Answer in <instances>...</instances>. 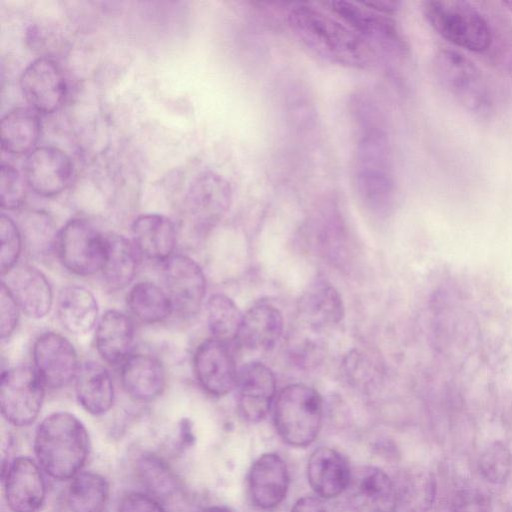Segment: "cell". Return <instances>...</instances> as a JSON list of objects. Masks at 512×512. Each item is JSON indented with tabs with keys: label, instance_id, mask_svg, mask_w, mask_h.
I'll return each instance as SVG.
<instances>
[{
	"label": "cell",
	"instance_id": "836d02e7",
	"mask_svg": "<svg viewBox=\"0 0 512 512\" xmlns=\"http://www.w3.org/2000/svg\"><path fill=\"white\" fill-rule=\"evenodd\" d=\"M243 314L228 296L217 293L206 302V319L212 337L230 344L237 341Z\"/></svg>",
	"mask_w": 512,
	"mask_h": 512
},
{
	"label": "cell",
	"instance_id": "1f68e13d",
	"mask_svg": "<svg viewBox=\"0 0 512 512\" xmlns=\"http://www.w3.org/2000/svg\"><path fill=\"white\" fill-rule=\"evenodd\" d=\"M109 494V483L103 475L79 472L68 486L67 503L71 512H104Z\"/></svg>",
	"mask_w": 512,
	"mask_h": 512
},
{
	"label": "cell",
	"instance_id": "277c9868",
	"mask_svg": "<svg viewBox=\"0 0 512 512\" xmlns=\"http://www.w3.org/2000/svg\"><path fill=\"white\" fill-rule=\"evenodd\" d=\"M433 70L444 91L467 113L478 119L492 117V90L482 71L463 53L449 48L438 50Z\"/></svg>",
	"mask_w": 512,
	"mask_h": 512
},
{
	"label": "cell",
	"instance_id": "484cf974",
	"mask_svg": "<svg viewBox=\"0 0 512 512\" xmlns=\"http://www.w3.org/2000/svg\"><path fill=\"white\" fill-rule=\"evenodd\" d=\"M56 313L62 326L73 334H86L98 323L99 306L94 294L85 287H63L56 300Z\"/></svg>",
	"mask_w": 512,
	"mask_h": 512
},
{
	"label": "cell",
	"instance_id": "4316f807",
	"mask_svg": "<svg viewBox=\"0 0 512 512\" xmlns=\"http://www.w3.org/2000/svg\"><path fill=\"white\" fill-rule=\"evenodd\" d=\"M74 385L76 398L86 412L92 415H103L113 406V381L103 365L95 361L82 363Z\"/></svg>",
	"mask_w": 512,
	"mask_h": 512
},
{
	"label": "cell",
	"instance_id": "3957f363",
	"mask_svg": "<svg viewBox=\"0 0 512 512\" xmlns=\"http://www.w3.org/2000/svg\"><path fill=\"white\" fill-rule=\"evenodd\" d=\"M89 453L84 424L69 412H54L38 425L34 454L41 469L56 480H71L83 467Z\"/></svg>",
	"mask_w": 512,
	"mask_h": 512
},
{
	"label": "cell",
	"instance_id": "cb8c5ba5",
	"mask_svg": "<svg viewBox=\"0 0 512 512\" xmlns=\"http://www.w3.org/2000/svg\"><path fill=\"white\" fill-rule=\"evenodd\" d=\"M352 470L347 460L336 450L320 447L312 452L307 465V478L314 492L326 499L346 491Z\"/></svg>",
	"mask_w": 512,
	"mask_h": 512
},
{
	"label": "cell",
	"instance_id": "2e32d148",
	"mask_svg": "<svg viewBox=\"0 0 512 512\" xmlns=\"http://www.w3.org/2000/svg\"><path fill=\"white\" fill-rule=\"evenodd\" d=\"M353 512H395L398 496L395 483L380 468L360 466L352 470L346 489Z\"/></svg>",
	"mask_w": 512,
	"mask_h": 512
},
{
	"label": "cell",
	"instance_id": "ac0fdd59",
	"mask_svg": "<svg viewBox=\"0 0 512 512\" xmlns=\"http://www.w3.org/2000/svg\"><path fill=\"white\" fill-rule=\"evenodd\" d=\"M232 198L229 182L221 175L206 171L188 187L185 205L189 216L201 226L215 224L228 210Z\"/></svg>",
	"mask_w": 512,
	"mask_h": 512
},
{
	"label": "cell",
	"instance_id": "74e56055",
	"mask_svg": "<svg viewBox=\"0 0 512 512\" xmlns=\"http://www.w3.org/2000/svg\"><path fill=\"white\" fill-rule=\"evenodd\" d=\"M25 178L10 164H2L0 174L1 208L16 210L25 201Z\"/></svg>",
	"mask_w": 512,
	"mask_h": 512
},
{
	"label": "cell",
	"instance_id": "83f0119b",
	"mask_svg": "<svg viewBox=\"0 0 512 512\" xmlns=\"http://www.w3.org/2000/svg\"><path fill=\"white\" fill-rule=\"evenodd\" d=\"M133 340L134 325L126 314L108 310L101 316L96 325L95 344L103 360L122 364L131 355Z\"/></svg>",
	"mask_w": 512,
	"mask_h": 512
},
{
	"label": "cell",
	"instance_id": "4fadbf2b",
	"mask_svg": "<svg viewBox=\"0 0 512 512\" xmlns=\"http://www.w3.org/2000/svg\"><path fill=\"white\" fill-rule=\"evenodd\" d=\"M193 368L199 385L213 396H224L237 386L238 370L229 344L213 337L196 349Z\"/></svg>",
	"mask_w": 512,
	"mask_h": 512
},
{
	"label": "cell",
	"instance_id": "ab89813d",
	"mask_svg": "<svg viewBox=\"0 0 512 512\" xmlns=\"http://www.w3.org/2000/svg\"><path fill=\"white\" fill-rule=\"evenodd\" d=\"M451 512H488L487 502L479 491L464 489L454 496Z\"/></svg>",
	"mask_w": 512,
	"mask_h": 512
},
{
	"label": "cell",
	"instance_id": "d590c367",
	"mask_svg": "<svg viewBox=\"0 0 512 512\" xmlns=\"http://www.w3.org/2000/svg\"><path fill=\"white\" fill-rule=\"evenodd\" d=\"M138 473L143 484L156 495L167 496L176 488L173 473L157 456H142L138 461Z\"/></svg>",
	"mask_w": 512,
	"mask_h": 512
},
{
	"label": "cell",
	"instance_id": "e575fe53",
	"mask_svg": "<svg viewBox=\"0 0 512 512\" xmlns=\"http://www.w3.org/2000/svg\"><path fill=\"white\" fill-rule=\"evenodd\" d=\"M479 471L492 484H502L512 472V454L509 448L497 441L489 444L479 458Z\"/></svg>",
	"mask_w": 512,
	"mask_h": 512
},
{
	"label": "cell",
	"instance_id": "8d00e7d4",
	"mask_svg": "<svg viewBox=\"0 0 512 512\" xmlns=\"http://www.w3.org/2000/svg\"><path fill=\"white\" fill-rule=\"evenodd\" d=\"M0 238V268L1 274L5 275L16 267L23 245V236L20 229L14 220L5 214L0 217Z\"/></svg>",
	"mask_w": 512,
	"mask_h": 512
},
{
	"label": "cell",
	"instance_id": "7a4b0ae2",
	"mask_svg": "<svg viewBox=\"0 0 512 512\" xmlns=\"http://www.w3.org/2000/svg\"><path fill=\"white\" fill-rule=\"evenodd\" d=\"M287 22L297 40L327 62L353 68H367L375 62V51L328 8L294 4Z\"/></svg>",
	"mask_w": 512,
	"mask_h": 512
},
{
	"label": "cell",
	"instance_id": "f546056e",
	"mask_svg": "<svg viewBox=\"0 0 512 512\" xmlns=\"http://www.w3.org/2000/svg\"><path fill=\"white\" fill-rule=\"evenodd\" d=\"M41 123L35 110L17 107L1 120V147L9 154H28L39 139Z\"/></svg>",
	"mask_w": 512,
	"mask_h": 512
},
{
	"label": "cell",
	"instance_id": "ee69618b",
	"mask_svg": "<svg viewBox=\"0 0 512 512\" xmlns=\"http://www.w3.org/2000/svg\"><path fill=\"white\" fill-rule=\"evenodd\" d=\"M504 5L512 12V0L504 2Z\"/></svg>",
	"mask_w": 512,
	"mask_h": 512
},
{
	"label": "cell",
	"instance_id": "b9f144b4",
	"mask_svg": "<svg viewBox=\"0 0 512 512\" xmlns=\"http://www.w3.org/2000/svg\"><path fill=\"white\" fill-rule=\"evenodd\" d=\"M291 512H327L322 501L318 497L304 496L298 499Z\"/></svg>",
	"mask_w": 512,
	"mask_h": 512
},
{
	"label": "cell",
	"instance_id": "6da1fadb",
	"mask_svg": "<svg viewBox=\"0 0 512 512\" xmlns=\"http://www.w3.org/2000/svg\"><path fill=\"white\" fill-rule=\"evenodd\" d=\"M357 137L352 180L356 195L374 213L387 212L396 197V178L388 134L379 110L366 98L354 104Z\"/></svg>",
	"mask_w": 512,
	"mask_h": 512
},
{
	"label": "cell",
	"instance_id": "52a82bcc",
	"mask_svg": "<svg viewBox=\"0 0 512 512\" xmlns=\"http://www.w3.org/2000/svg\"><path fill=\"white\" fill-rule=\"evenodd\" d=\"M327 8L352 28L377 54L405 56L406 42L396 23L385 13L366 3L329 2Z\"/></svg>",
	"mask_w": 512,
	"mask_h": 512
},
{
	"label": "cell",
	"instance_id": "30bf717a",
	"mask_svg": "<svg viewBox=\"0 0 512 512\" xmlns=\"http://www.w3.org/2000/svg\"><path fill=\"white\" fill-rule=\"evenodd\" d=\"M34 370L47 388L60 389L75 380L80 367L73 344L55 332L41 334L33 345Z\"/></svg>",
	"mask_w": 512,
	"mask_h": 512
},
{
	"label": "cell",
	"instance_id": "5b68a950",
	"mask_svg": "<svg viewBox=\"0 0 512 512\" xmlns=\"http://www.w3.org/2000/svg\"><path fill=\"white\" fill-rule=\"evenodd\" d=\"M424 16L443 39L464 50L483 53L493 42L486 16L472 3L459 0H431L424 3Z\"/></svg>",
	"mask_w": 512,
	"mask_h": 512
},
{
	"label": "cell",
	"instance_id": "44dd1931",
	"mask_svg": "<svg viewBox=\"0 0 512 512\" xmlns=\"http://www.w3.org/2000/svg\"><path fill=\"white\" fill-rule=\"evenodd\" d=\"M8 274L5 283L19 308L29 317L46 316L53 304V291L47 277L36 267L19 265Z\"/></svg>",
	"mask_w": 512,
	"mask_h": 512
},
{
	"label": "cell",
	"instance_id": "7402d4cb",
	"mask_svg": "<svg viewBox=\"0 0 512 512\" xmlns=\"http://www.w3.org/2000/svg\"><path fill=\"white\" fill-rule=\"evenodd\" d=\"M121 382L135 400L149 402L158 398L166 386V371L161 361L148 354L129 355L121 364Z\"/></svg>",
	"mask_w": 512,
	"mask_h": 512
},
{
	"label": "cell",
	"instance_id": "f1b7e54d",
	"mask_svg": "<svg viewBox=\"0 0 512 512\" xmlns=\"http://www.w3.org/2000/svg\"><path fill=\"white\" fill-rule=\"evenodd\" d=\"M139 252L133 241L117 233L105 235V251L101 273L113 289L128 286L137 271Z\"/></svg>",
	"mask_w": 512,
	"mask_h": 512
},
{
	"label": "cell",
	"instance_id": "603a6c76",
	"mask_svg": "<svg viewBox=\"0 0 512 512\" xmlns=\"http://www.w3.org/2000/svg\"><path fill=\"white\" fill-rule=\"evenodd\" d=\"M283 326V316L277 307L257 303L243 314L237 342L250 351H269L280 339Z\"/></svg>",
	"mask_w": 512,
	"mask_h": 512
},
{
	"label": "cell",
	"instance_id": "9c48e42d",
	"mask_svg": "<svg viewBox=\"0 0 512 512\" xmlns=\"http://www.w3.org/2000/svg\"><path fill=\"white\" fill-rule=\"evenodd\" d=\"M45 388L34 368L16 366L4 370L0 382L2 416L14 426L30 425L41 411Z\"/></svg>",
	"mask_w": 512,
	"mask_h": 512
},
{
	"label": "cell",
	"instance_id": "60d3db41",
	"mask_svg": "<svg viewBox=\"0 0 512 512\" xmlns=\"http://www.w3.org/2000/svg\"><path fill=\"white\" fill-rule=\"evenodd\" d=\"M119 512H166L153 497L144 493L127 494L121 501Z\"/></svg>",
	"mask_w": 512,
	"mask_h": 512
},
{
	"label": "cell",
	"instance_id": "8fae6325",
	"mask_svg": "<svg viewBox=\"0 0 512 512\" xmlns=\"http://www.w3.org/2000/svg\"><path fill=\"white\" fill-rule=\"evenodd\" d=\"M20 87L26 101L39 113H53L65 102L67 82L58 63L43 56L32 61L22 72Z\"/></svg>",
	"mask_w": 512,
	"mask_h": 512
},
{
	"label": "cell",
	"instance_id": "5bb4252c",
	"mask_svg": "<svg viewBox=\"0 0 512 512\" xmlns=\"http://www.w3.org/2000/svg\"><path fill=\"white\" fill-rule=\"evenodd\" d=\"M73 176L70 157L54 146H40L27 154L24 162V178L32 191L43 197L63 192Z\"/></svg>",
	"mask_w": 512,
	"mask_h": 512
},
{
	"label": "cell",
	"instance_id": "9a60e30c",
	"mask_svg": "<svg viewBox=\"0 0 512 512\" xmlns=\"http://www.w3.org/2000/svg\"><path fill=\"white\" fill-rule=\"evenodd\" d=\"M5 500L12 512H37L46 496V483L36 460L13 459L2 474Z\"/></svg>",
	"mask_w": 512,
	"mask_h": 512
},
{
	"label": "cell",
	"instance_id": "8992f818",
	"mask_svg": "<svg viewBox=\"0 0 512 512\" xmlns=\"http://www.w3.org/2000/svg\"><path fill=\"white\" fill-rule=\"evenodd\" d=\"M322 418V399L314 388L290 384L277 395L274 424L288 445L301 448L313 443L320 432Z\"/></svg>",
	"mask_w": 512,
	"mask_h": 512
},
{
	"label": "cell",
	"instance_id": "d4e9b609",
	"mask_svg": "<svg viewBox=\"0 0 512 512\" xmlns=\"http://www.w3.org/2000/svg\"><path fill=\"white\" fill-rule=\"evenodd\" d=\"M132 238L139 254L163 263L174 255L176 229L174 223L160 214L137 217L131 227Z\"/></svg>",
	"mask_w": 512,
	"mask_h": 512
},
{
	"label": "cell",
	"instance_id": "d6a6232c",
	"mask_svg": "<svg viewBox=\"0 0 512 512\" xmlns=\"http://www.w3.org/2000/svg\"><path fill=\"white\" fill-rule=\"evenodd\" d=\"M127 304L137 319L148 324L161 323L174 312L167 292L148 281L136 283L130 289Z\"/></svg>",
	"mask_w": 512,
	"mask_h": 512
},
{
	"label": "cell",
	"instance_id": "f35d334b",
	"mask_svg": "<svg viewBox=\"0 0 512 512\" xmlns=\"http://www.w3.org/2000/svg\"><path fill=\"white\" fill-rule=\"evenodd\" d=\"M19 306L4 282L0 288V335L4 340L9 338L18 323Z\"/></svg>",
	"mask_w": 512,
	"mask_h": 512
},
{
	"label": "cell",
	"instance_id": "4dcf8cb0",
	"mask_svg": "<svg viewBox=\"0 0 512 512\" xmlns=\"http://www.w3.org/2000/svg\"><path fill=\"white\" fill-rule=\"evenodd\" d=\"M395 485L398 502L406 512H428L432 508L437 484L430 470L420 466L408 468Z\"/></svg>",
	"mask_w": 512,
	"mask_h": 512
},
{
	"label": "cell",
	"instance_id": "ffe728a7",
	"mask_svg": "<svg viewBox=\"0 0 512 512\" xmlns=\"http://www.w3.org/2000/svg\"><path fill=\"white\" fill-rule=\"evenodd\" d=\"M300 320L313 331H322L339 324L345 315L338 290L327 280L311 283L299 300Z\"/></svg>",
	"mask_w": 512,
	"mask_h": 512
},
{
	"label": "cell",
	"instance_id": "e0dca14e",
	"mask_svg": "<svg viewBox=\"0 0 512 512\" xmlns=\"http://www.w3.org/2000/svg\"><path fill=\"white\" fill-rule=\"evenodd\" d=\"M238 410L250 423L262 421L269 412L276 395L273 371L261 362H250L238 371Z\"/></svg>",
	"mask_w": 512,
	"mask_h": 512
},
{
	"label": "cell",
	"instance_id": "d6986e66",
	"mask_svg": "<svg viewBox=\"0 0 512 512\" xmlns=\"http://www.w3.org/2000/svg\"><path fill=\"white\" fill-rule=\"evenodd\" d=\"M251 500L261 509L278 506L286 497L289 473L283 459L276 453L259 456L249 472Z\"/></svg>",
	"mask_w": 512,
	"mask_h": 512
},
{
	"label": "cell",
	"instance_id": "7c38bea8",
	"mask_svg": "<svg viewBox=\"0 0 512 512\" xmlns=\"http://www.w3.org/2000/svg\"><path fill=\"white\" fill-rule=\"evenodd\" d=\"M163 276L174 311L188 317L197 314L206 294V278L198 263L174 254L164 262Z\"/></svg>",
	"mask_w": 512,
	"mask_h": 512
},
{
	"label": "cell",
	"instance_id": "7bdbcfd3",
	"mask_svg": "<svg viewBox=\"0 0 512 512\" xmlns=\"http://www.w3.org/2000/svg\"><path fill=\"white\" fill-rule=\"evenodd\" d=\"M201 512H235L231 510L230 508L224 507V506H210L205 509H203Z\"/></svg>",
	"mask_w": 512,
	"mask_h": 512
},
{
	"label": "cell",
	"instance_id": "ba28073f",
	"mask_svg": "<svg viewBox=\"0 0 512 512\" xmlns=\"http://www.w3.org/2000/svg\"><path fill=\"white\" fill-rule=\"evenodd\" d=\"M54 246L60 262L71 273L88 276L101 270L105 235L87 220H69L57 233Z\"/></svg>",
	"mask_w": 512,
	"mask_h": 512
}]
</instances>
